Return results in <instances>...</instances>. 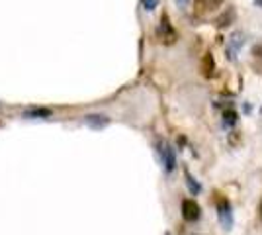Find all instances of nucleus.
<instances>
[{
    "instance_id": "1",
    "label": "nucleus",
    "mask_w": 262,
    "mask_h": 235,
    "mask_svg": "<svg viewBox=\"0 0 262 235\" xmlns=\"http://www.w3.org/2000/svg\"><path fill=\"white\" fill-rule=\"evenodd\" d=\"M159 155H161V161L164 165V170L172 173L176 168V151L172 149V145L166 141H159Z\"/></svg>"
},
{
    "instance_id": "2",
    "label": "nucleus",
    "mask_w": 262,
    "mask_h": 235,
    "mask_svg": "<svg viewBox=\"0 0 262 235\" xmlns=\"http://www.w3.org/2000/svg\"><path fill=\"white\" fill-rule=\"evenodd\" d=\"M217 218L219 224L223 225V229L229 231L231 227H233V210H231L229 200H225V198L217 200Z\"/></svg>"
},
{
    "instance_id": "3",
    "label": "nucleus",
    "mask_w": 262,
    "mask_h": 235,
    "mask_svg": "<svg viewBox=\"0 0 262 235\" xmlns=\"http://www.w3.org/2000/svg\"><path fill=\"white\" fill-rule=\"evenodd\" d=\"M243 45H245V34H243V32H233L229 37V44H227V59H229V61H235V59H237Z\"/></svg>"
},
{
    "instance_id": "4",
    "label": "nucleus",
    "mask_w": 262,
    "mask_h": 235,
    "mask_svg": "<svg viewBox=\"0 0 262 235\" xmlns=\"http://www.w3.org/2000/svg\"><path fill=\"white\" fill-rule=\"evenodd\" d=\"M200 216H202V210H200L198 202L190 200V198L182 200V218H184L186 222H198Z\"/></svg>"
},
{
    "instance_id": "5",
    "label": "nucleus",
    "mask_w": 262,
    "mask_h": 235,
    "mask_svg": "<svg viewBox=\"0 0 262 235\" xmlns=\"http://www.w3.org/2000/svg\"><path fill=\"white\" fill-rule=\"evenodd\" d=\"M22 116L26 120H47V118H51V110H47V108H28L22 112Z\"/></svg>"
},
{
    "instance_id": "6",
    "label": "nucleus",
    "mask_w": 262,
    "mask_h": 235,
    "mask_svg": "<svg viewBox=\"0 0 262 235\" xmlns=\"http://www.w3.org/2000/svg\"><path fill=\"white\" fill-rule=\"evenodd\" d=\"M159 35L163 37L164 41H174L176 39L174 30H172V26H170V22H168V18H166V16L161 20V26H159Z\"/></svg>"
},
{
    "instance_id": "7",
    "label": "nucleus",
    "mask_w": 262,
    "mask_h": 235,
    "mask_svg": "<svg viewBox=\"0 0 262 235\" xmlns=\"http://www.w3.org/2000/svg\"><path fill=\"white\" fill-rule=\"evenodd\" d=\"M84 122H86L90 127L98 130V127H104V125L108 123V118H106V116H102V114H88L86 118H84Z\"/></svg>"
},
{
    "instance_id": "8",
    "label": "nucleus",
    "mask_w": 262,
    "mask_h": 235,
    "mask_svg": "<svg viewBox=\"0 0 262 235\" xmlns=\"http://www.w3.org/2000/svg\"><path fill=\"white\" fill-rule=\"evenodd\" d=\"M186 184H188V188H190V192H192V194H200V192H202L200 182H198V180L194 179V177H192L188 170H186Z\"/></svg>"
},
{
    "instance_id": "9",
    "label": "nucleus",
    "mask_w": 262,
    "mask_h": 235,
    "mask_svg": "<svg viewBox=\"0 0 262 235\" xmlns=\"http://www.w3.org/2000/svg\"><path fill=\"white\" fill-rule=\"evenodd\" d=\"M233 20H235V10L231 8V10L223 12V16H219V18H217V26H219V28H223V26H227V24L233 22Z\"/></svg>"
},
{
    "instance_id": "10",
    "label": "nucleus",
    "mask_w": 262,
    "mask_h": 235,
    "mask_svg": "<svg viewBox=\"0 0 262 235\" xmlns=\"http://www.w3.org/2000/svg\"><path fill=\"white\" fill-rule=\"evenodd\" d=\"M221 4V0H198V6L202 10H211V8H217Z\"/></svg>"
},
{
    "instance_id": "11",
    "label": "nucleus",
    "mask_w": 262,
    "mask_h": 235,
    "mask_svg": "<svg viewBox=\"0 0 262 235\" xmlns=\"http://www.w3.org/2000/svg\"><path fill=\"white\" fill-rule=\"evenodd\" d=\"M223 123H225L227 127H233V125L237 123V114L233 112V110H227V112L223 114Z\"/></svg>"
},
{
    "instance_id": "12",
    "label": "nucleus",
    "mask_w": 262,
    "mask_h": 235,
    "mask_svg": "<svg viewBox=\"0 0 262 235\" xmlns=\"http://www.w3.org/2000/svg\"><path fill=\"white\" fill-rule=\"evenodd\" d=\"M215 69V63H213V59L211 55H206L204 59V71H206V77H211V71Z\"/></svg>"
},
{
    "instance_id": "13",
    "label": "nucleus",
    "mask_w": 262,
    "mask_h": 235,
    "mask_svg": "<svg viewBox=\"0 0 262 235\" xmlns=\"http://www.w3.org/2000/svg\"><path fill=\"white\" fill-rule=\"evenodd\" d=\"M141 4H143V8H145V10L151 12L159 6V0H141Z\"/></svg>"
},
{
    "instance_id": "14",
    "label": "nucleus",
    "mask_w": 262,
    "mask_h": 235,
    "mask_svg": "<svg viewBox=\"0 0 262 235\" xmlns=\"http://www.w3.org/2000/svg\"><path fill=\"white\" fill-rule=\"evenodd\" d=\"M176 4H178L180 8H186V6H188V0H176Z\"/></svg>"
},
{
    "instance_id": "15",
    "label": "nucleus",
    "mask_w": 262,
    "mask_h": 235,
    "mask_svg": "<svg viewBox=\"0 0 262 235\" xmlns=\"http://www.w3.org/2000/svg\"><path fill=\"white\" fill-rule=\"evenodd\" d=\"M254 53L260 57V61H262V45H256V49H254Z\"/></svg>"
},
{
    "instance_id": "16",
    "label": "nucleus",
    "mask_w": 262,
    "mask_h": 235,
    "mask_svg": "<svg viewBox=\"0 0 262 235\" xmlns=\"http://www.w3.org/2000/svg\"><path fill=\"white\" fill-rule=\"evenodd\" d=\"M254 4H256V6H262V0H254Z\"/></svg>"
},
{
    "instance_id": "17",
    "label": "nucleus",
    "mask_w": 262,
    "mask_h": 235,
    "mask_svg": "<svg viewBox=\"0 0 262 235\" xmlns=\"http://www.w3.org/2000/svg\"><path fill=\"white\" fill-rule=\"evenodd\" d=\"M260 216H262V204H260Z\"/></svg>"
},
{
    "instance_id": "18",
    "label": "nucleus",
    "mask_w": 262,
    "mask_h": 235,
    "mask_svg": "<svg viewBox=\"0 0 262 235\" xmlns=\"http://www.w3.org/2000/svg\"><path fill=\"white\" fill-rule=\"evenodd\" d=\"M260 114H262V108H260Z\"/></svg>"
}]
</instances>
